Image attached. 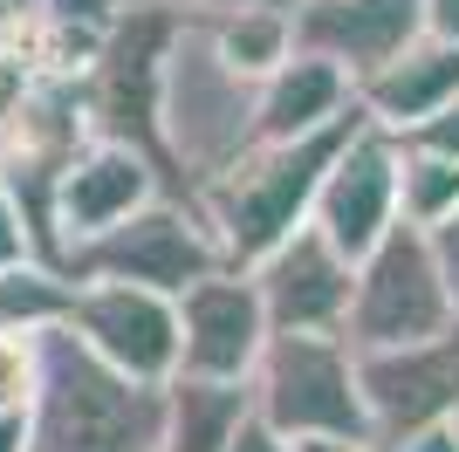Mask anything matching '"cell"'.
Returning a JSON list of instances; mask_svg holds the SVG:
<instances>
[{
	"instance_id": "cell-1",
	"label": "cell",
	"mask_w": 459,
	"mask_h": 452,
	"mask_svg": "<svg viewBox=\"0 0 459 452\" xmlns=\"http://www.w3.org/2000/svg\"><path fill=\"white\" fill-rule=\"evenodd\" d=\"M357 131H364V117H350V124H336L323 137H302V144H254L247 158H233L220 178H206L192 192V206H199L212 247H220V261L247 274L281 240H295L308 226V213H316V192H323L336 151Z\"/></svg>"
},
{
	"instance_id": "cell-2",
	"label": "cell",
	"mask_w": 459,
	"mask_h": 452,
	"mask_svg": "<svg viewBox=\"0 0 459 452\" xmlns=\"http://www.w3.org/2000/svg\"><path fill=\"white\" fill-rule=\"evenodd\" d=\"M165 439V391L131 384L96 363L69 329H41V384L28 404L35 452H158Z\"/></svg>"
},
{
	"instance_id": "cell-3",
	"label": "cell",
	"mask_w": 459,
	"mask_h": 452,
	"mask_svg": "<svg viewBox=\"0 0 459 452\" xmlns=\"http://www.w3.org/2000/svg\"><path fill=\"white\" fill-rule=\"evenodd\" d=\"M254 117H261V83L220 62L206 21H178L165 90H158V151H165V171L186 178V199L254 151Z\"/></svg>"
},
{
	"instance_id": "cell-4",
	"label": "cell",
	"mask_w": 459,
	"mask_h": 452,
	"mask_svg": "<svg viewBox=\"0 0 459 452\" xmlns=\"http://www.w3.org/2000/svg\"><path fill=\"white\" fill-rule=\"evenodd\" d=\"M220 247H212L206 220L186 192H165L152 199L144 213H131L124 226H110L103 240L76 247L62 261V282L69 288H96V282H117V288H144V295H165L178 301L186 288H199L206 274H220Z\"/></svg>"
},
{
	"instance_id": "cell-5",
	"label": "cell",
	"mask_w": 459,
	"mask_h": 452,
	"mask_svg": "<svg viewBox=\"0 0 459 452\" xmlns=\"http://www.w3.org/2000/svg\"><path fill=\"white\" fill-rule=\"evenodd\" d=\"M254 418L281 439H370L357 350L343 336H268L254 370Z\"/></svg>"
},
{
	"instance_id": "cell-6",
	"label": "cell",
	"mask_w": 459,
	"mask_h": 452,
	"mask_svg": "<svg viewBox=\"0 0 459 452\" xmlns=\"http://www.w3.org/2000/svg\"><path fill=\"white\" fill-rule=\"evenodd\" d=\"M459 322L453 295H446L439 254L419 226H398L391 240L357 267V301H350L343 343L357 357H377V350H411V343H432Z\"/></svg>"
},
{
	"instance_id": "cell-7",
	"label": "cell",
	"mask_w": 459,
	"mask_h": 452,
	"mask_svg": "<svg viewBox=\"0 0 459 452\" xmlns=\"http://www.w3.org/2000/svg\"><path fill=\"white\" fill-rule=\"evenodd\" d=\"M152 199H165V165L144 158V151H131V144L90 137L69 158V171L56 178V199H48V267L62 274V261L76 247L103 240L110 226H124Z\"/></svg>"
},
{
	"instance_id": "cell-8",
	"label": "cell",
	"mask_w": 459,
	"mask_h": 452,
	"mask_svg": "<svg viewBox=\"0 0 459 452\" xmlns=\"http://www.w3.org/2000/svg\"><path fill=\"white\" fill-rule=\"evenodd\" d=\"M357 384H364L370 439L384 452H398L419 432L459 425V322L432 343H411V350L357 357Z\"/></svg>"
},
{
	"instance_id": "cell-9",
	"label": "cell",
	"mask_w": 459,
	"mask_h": 452,
	"mask_svg": "<svg viewBox=\"0 0 459 452\" xmlns=\"http://www.w3.org/2000/svg\"><path fill=\"white\" fill-rule=\"evenodd\" d=\"M62 329H69L96 363H110L117 377H131V384H158V391H165L178 377V301H165V295L117 288V282L69 288Z\"/></svg>"
},
{
	"instance_id": "cell-10",
	"label": "cell",
	"mask_w": 459,
	"mask_h": 452,
	"mask_svg": "<svg viewBox=\"0 0 459 452\" xmlns=\"http://www.w3.org/2000/svg\"><path fill=\"white\" fill-rule=\"evenodd\" d=\"M268 309L261 288L240 267H220L199 288L178 295V377L199 384H254L261 350H268Z\"/></svg>"
},
{
	"instance_id": "cell-11",
	"label": "cell",
	"mask_w": 459,
	"mask_h": 452,
	"mask_svg": "<svg viewBox=\"0 0 459 452\" xmlns=\"http://www.w3.org/2000/svg\"><path fill=\"white\" fill-rule=\"evenodd\" d=\"M398 158H404L398 137H384V131L364 124V131L336 151V165H329L323 192H316L308 226H316L350 267H364L370 254L404 226L398 220Z\"/></svg>"
},
{
	"instance_id": "cell-12",
	"label": "cell",
	"mask_w": 459,
	"mask_h": 452,
	"mask_svg": "<svg viewBox=\"0 0 459 452\" xmlns=\"http://www.w3.org/2000/svg\"><path fill=\"white\" fill-rule=\"evenodd\" d=\"M254 288H261V309H268L274 336H343L350 301H357V267L336 254V247L302 226L295 240H281L261 267H247Z\"/></svg>"
},
{
	"instance_id": "cell-13",
	"label": "cell",
	"mask_w": 459,
	"mask_h": 452,
	"mask_svg": "<svg viewBox=\"0 0 459 452\" xmlns=\"http://www.w3.org/2000/svg\"><path fill=\"white\" fill-rule=\"evenodd\" d=\"M288 14H295V48L336 62L350 83H364L425 35V0H288Z\"/></svg>"
},
{
	"instance_id": "cell-14",
	"label": "cell",
	"mask_w": 459,
	"mask_h": 452,
	"mask_svg": "<svg viewBox=\"0 0 459 452\" xmlns=\"http://www.w3.org/2000/svg\"><path fill=\"white\" fill-rule=\"evenodd\" d=\"M459 103V41L453 35H432L425 28L404 56H391L384 69H370L357 83V110H364L370 131L384 137H419L432 117H446Z\"/></svg>"
},
{
	"instance_id": "cell-15",
	"label": "cell",
	"mask_w": 459,
	"mask_h": 452,
	"mask_svg": "<svg viewBox=\"0 0 459 452\" xmlns=\"http://www.w3.org/2000/svg\"><path fill=\"white\" fill-rule=\"evenodd\" d=\"M357 110V83H350L336 62L295 56L261 83V117H254V144H302V137H323L336 124H350Z\"/></svg>"
},
{
	"instance_id": "cell-16",
	"label": "cell",
	"mask_w": 459,
	"mask_h": 452,
	"mask_svg": "<svg viewBox=\"0 0 459 452\" xmlns=\"http://www.w3.org/2000/svg\"><path fill=\"white\" fill-rule=\"evenodd\" d=\"M247 418H254V384L172 377L165 384V439H158V452H227Z\"/></svg>"
},
{
	"instance_id": "cell-17",
	"label": "cell",
	"mask_w": 459,
	"mask_h": 452,
	"mask_svg": "<svg viewBox=\"0 0 459 452\" xmlns=\"http://www.w3.org/2000/svg\"><path fill=\"white\" fill-rule=\"evenodd\" d=\"M206 35L220 48V62L233 75H247V83H268L295 56V14H288V0H261V7L220 14V21H206Z\"/></svg>"
},
{
	"instance_id": "cell-18",
	"label": "cell",
	"mask_w": 459,
	"mask_h": 452,
	"mask_svg": "<svg viewBox=\"0 0 459 452\" xmlns=\"http://www.w3.org/2000/svg\"><path fill=\"white\" fill-rule=\"evenodd\" d=\"M453 213H459V165L439 158V151L404 144V158H398V220L419 226V233H439Z\"/></svg>"
},
{
	"instance_id": "cell-19",
	"label": "cell",
	"mask_w": 459,
	"mask_h": 452,
	"mask_svg": "<svg viewBox=\"0 0 459 452\" xmlns=\"http://www.w3.org/2000/svg\"><path fill=\"white\" fill-rule=\"evenodd\" d=\"M41 384V329L0 336V418H28Z\"/></svg>"
},
{
	"instance_id": "cell-20",
	"label": "cell",
	"mask_w": 459,
	"mask_h": 452,
	"mask_svg": "<svg viewBox=\"0 0 459 452\" xmlns=\"http://www.w3.org/2000/svg\"><path fill=\"white\" fill-rule=\"evenodd\" d=\"M35 261V240H28V220L14 213V199H7V186H0V274H14V267Z\"/></svg>"
},
{
	"instance_id": "cell-21",
	"label": "cell",
	"mask_w": 459,
	"mask_h": 452,
	"mask_svg": "<svg viewBox=\"0 0 459 452\" xmlns=\"http://www.w3.org/2000/svg\"><path fill=\"white\" fill-rule=\"evenodd\" d=\"M404 144H419V151H439V158H453L459 165V103L446 117H432V124H425L419 137H404Z\"/></svg>"
},
{
	"instance_id": "cell-22",
	"label": "cell",
	"mask_w": 459,
	"mask_h": 452,
	"mask_svg": "<svg viewBox=\"0 0 459 452\" xmlns=\"http://www.w3.org/2000/svg\"><path fill=\"white\" fill-rule=\"evenodd\" d=\"M432 240V254H439V274H446V295H453V309H459V213L439 226V233H425Z\"/></svg>"
},
{
	"instance_id": "cell-23",
	"label": "cell",
	"mask_w": 459,
	"mask_h": 452,
	"mask_svg": "<svg viewBox=\"0 0 459 452\" xmlns=\"http://www.w3.org/2000/svg\"><path fill=\"white\" fill-rule=\"evenodd\" d=\"M152 7H172L186 21H220V14H240V7H261V0H152Z\"/></svg>"
},
{
	"instance_id": "cell-24",
	"label": "cell",
	"mask_w": 459,
	"mask_h": 452,
	"mask_svg": "<svg viewBox=\"0 0 459 452\" xmlns=\"http://www.w3.org/2000/svg\"><path fill=\"white\" fill-rule=\"evenodd\" d=\"M227 452H295V439H281L274 425H261V418H247L240 425V439H233Z\"/></svg>"
},
{
	"instance_id": "cell-25",
	"label": "cell",
	"mask_w": 459,
	"mask_h": 452,
	"mask_svg": "<svg viewBox=\"0 0 459 452\" xmlns=\"http://www.w3.org/2000/svg\"><path fill=\"white\" fill-rule=\"evenodd\" d=\"M425 28L459 41V0H425Z\"/></svg>"
},
{
	"instance_id": "cell-26",
	"label": "cell",
	"mask_w": 459,
	"mask_h": 452,
	"mask_svg": "<svg viewBox=\"0 0 459 452\" xmlns=\"http://www.w3.org/2000/svg\"><path fill=\"white\" fill-rule=\"evenodd\" d=\"M398 452H459V425H439V432H419V439H404Z\"/></svg>"
},
{
	"instance_id": "cell-27",
	"label": "cell",
	"mask_w": 459,
	"mask_h": 452,
	"mask_svg": "<svg viewBox=\"0 0 459 452\" xmlns=\"http://www.w3.org/2000/svg\"><path fill=\"white\" fill-rule=\"evenodd\" d=\"M295 452H384L377 439H295Z\"/></svg>"
},
{
	"instance_id": "cell-28",
	"label": "cell",
	"mask_w": 459,
	"mask_h": 452,
	"mask_svg": "<svg viewBox=\"0 0 459 452\" xmlns=\"http://www.w3.org/2000/svg\"><path fill=\"white\" fill-rule=\"evenodd\" d=\"M0 452H35L28 446V418H0Z\"/></svg>"
}]
</instances>
